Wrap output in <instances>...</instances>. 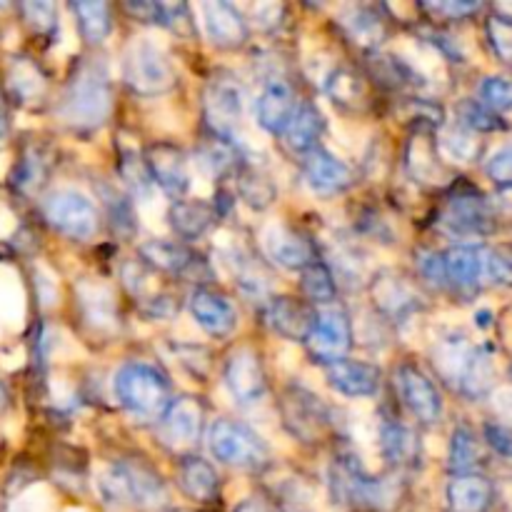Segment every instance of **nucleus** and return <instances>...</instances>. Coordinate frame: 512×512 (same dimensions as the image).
Here are the masks:
<instances>
[{
    "label": "nucleus",
    "mask_w": 512,
    "mask_h": 512,
    "mask_svg": "<svg viewBox=\"0 0 512 512\" xmlns=\"http://www.w3.org/2000/svg\"><path fill=\"white\" fill-rule=\"evenodd\" d=\"M113 113V85L105 65L95 58H78L70 68L58 98V118L68 128L98 130Z\"/></svg>",
    "instance_id": "f257e3e1"
},
{
    "label": "nucleus",
    "mask_w": 512,
    "mask_h": 512,
    "mask_svg": "<svg viewBox=\"0 0 512 512\" xmlns=\"http://www.w3.org/2000/svg\"><path fill=\"white\" fill-rule=\"evenodd\" d=\"M115 395L133 418L155 423L173 400V388L163 370L150 363H125L115 375Z\"/></svg>",
    "instance_id": "f03ea898"
},
{
    "label": "nucleus",
    "mask_w": 512,
    "mask_h": 512,
    "mask_svg": "<svg viewBox=\"0 0 512 512\" xmlns=\"http://www.w3.org/2000/svg\"><path fill=\"white\" fill-rule=\"evenodd\" d=\"M278 410L285 430L303 445H320L335 435L333 408L300 383L285 385Z\"/></svg>",
    "instance_id": "7ed1b4c3"
},
{
    "label": "nucleus",
    "mask_w": 512,
    "mask_h": 512,
    "mask_svg": "<svg viewBox=\"0 0 512 512\" xmlns=\"http://www.w3.org/2000/svg\"><path fill=\"white\" fill-rule=\"evenodd\" d=\"M328 480L330 498L340 505H348V508L380 510L393 500V488L385 485L383 480L370 478L358 455L348 453V450L330 460Z\"/></svg>",
    "instance_id": "20e7f679"
},
{
    "label": "nucleus",
    "mask_w": 512,
    "mask_h": 512,
    "mask_svg": "<svg viewBox=\"0 0 512 512\" xmlns=\"http://www.w3.org/2000/svg\"><path fill=\"white\" fill-rule=\"evenodd\" d=\"M208 450L218 463L245 473H263L273 460L258 433L228 418H218L208 428Z\"/></svg>",
    "instance_id": "39448f33"
},
{
    "label": "nucleus",
    "mask_w": 512,
    "mask_h": 512,
    "mask_svg": "<svg viewBox=\"0 0 512 512\" xmlns=\"http://www.w3.org/2000/svg\"><path fill=\"white\" fill-rule=\"evenodd\" d=\"M438 223L458 240L488 238L495 233V208L475 185L460 183L450 190Z\"/></svg>",
    "instance_id": "423d86ee"
},
{
    "label": "nucleus",
    "mask_w": 512,
    "mask_h": 512,
    "mask_svg": "<svg viewBox=\"0 0 512 512\" xmlns=\"http://www.w3.org/2000/svg\"><path fill=\"white\" fill-rule=\"evenodd\" d=\"M105 488H108L110 498L133 505L138 510H158L168 500V490H165L158 470L140 458L118 460L110 468Z\"/></svg>",
    "instance_id": "0eeeda50"
},
{
    "label": "nucleus",
    "mask_w": 512,
    "mask_h": 512,
    "mask_svg": "<svg viewBox=\"0 0 512 512\" xmlns=\"http://www.w3.org/2000/svg\"><path fill=\"white\" fill-rule=\"evenodd\" d=\"M123 80L133 93L153 98L170 93L178 83V75L163 48L150 40H135L123 55Z\"/></svg>",
    "instance_id": "6e6552de"
},
{
    "label": "nucleus",
    "mask_w": 512,
    "mask_h": 512,
    "mask_svg": "<svg viewBox=\"0 0 512 512\" xmlns=\"http://www.w3.org/2000/svg\"><path fill=\"white\" fill-rule=\"evenodd\" d=\"M205 430V410L198 398L170 400L165 413L155 420V440L160 448L175 458H188L198 448L200 438Z\"/></svg>",
    "instance_id": "1a4fd4ad"
},
{
    "label": "nucleus",
    "mask_w": 512,
    "mask_h": 512,
    "mask_svg": "<svg viewBox=\"0 0 512 512\" xmlns=\"http://www.w3.org/2000/svg\"><path fill=\"white\" fill-rule=\"evenodd\" d=\"M305 345H308L310 358L320 365L348 358L353 348V320H350L348 308L340 303L315 308L313 328L305 338Z\"/></svg>",
    "instance_id": "9d476101"
},
{
    "label": "nucleus",
    "mask_w": 512,
    "mask_h": 512,
    "mask_svg": "<svg viewBox=\"0 0 512 512\" xmlns=\"http://www.w3.org/2000/svg\"><path fill=\"white\" fill-rule=\"evenodd\" d=\"M140 263L188 283H198V288H205V283L213 280L208 260L180 240H148L140 245Z\"/></svg>",
    "instance_id": "9b49d317"
},
{
    "label": "nucleus",
    "mask_w": 512,
    "mask_h": 512,
    "mask_svg": "<svg viewBox=\"0 0 512 512\" xmlns=\"http://www.w3.org/2000/svg\"><path fill=\"white\" fill-rule=\"evenodd\" d=\"M43 215L58 233L73 240H90L100 230L98 208L78 190H53L43 200Z\"/></svg>",
    "instance_id": "f8f14e48"
},
{
    "label": "nucleus",
    "mask_w": 512,
    "mask_h": 512,
    "mask_svg": "<svg viewBox=\"0 0 512 512\" xmlns=\"http://www.w3.org/2000/svg\"><path fill=\"white\" fill-rule=\"evenodd\" d=\"M203 118L208 133L233 138L243 120V85L228 70H218L203 90Z\"/></svg>",
    "instance_id": "ddd939ff"
},
{
    "label": "nucleus",
    "mask_w": 512,
    "mask_h": 512,
    "mask_svg": "<svg viewBox=\"0 0 512 512\" xmlns=\"http://www.w3.org/2000/svg\"><path fill=\"white\" fill-rule=\"evenodd\" d=\"M395 388L408 413L425 428H433L443 420V395L435 380L413 363H400L395 370Z\"/></svg>",
    "instance_id": "4468645a"
},
{
    "label": "nucleus",
    "mask_w": 512,
    "mask_h": 512,
    "mask_svg": "<svg viewBox=\"0 0 512 512\" xmlns=\"http://www.w3.org/2000/svg\"><path fill=\"white\" fill-rule=\"evenodd\" d=\"M145 170L150 175V183L158 185L168 198L180 200L190 188L188 173V155L183 148L170 140H158L150 143L143 153Z\"/></svg>",
    "instance_id": "2eb2a0df"
},
{
    "label": "nucleus",
    "mask_w": 512,
    "mask_h": 512,
    "mask_svg": "<svg viewBox=\"0 0 512 512\" xmlns=\"http://www.w3.org/2000/svg\"><path fill=\"white\" fill-rule=\"evenodd\" d=\"M223 378L230 395L240 405H258L265 398V393H268V375H265L263 360H260L258 350L248 348V345L235 348L228 355Z\"/></svg>",
    "instance_id": "dca6fc26"
},
{
    "label": "nucleus",
    "mask_w": 512,
    "mask_h": 512,
    "mask_svg": "<svg viewBox=\"0 0 512 512\" xmlns=\"http://www.w3.org/2000/svg\"><path fill=\"white\" fill-rule=\"evenodd\" d=\"M265 255L273 265L285 270L303 273L313 263H318V245L303 230L293 225H275L265 235Z\"/></svg>",
    "instance_id": "f3484780"
},
{
    "label": "nucleus",
    "mask_w": 512,
    "mask_h": 512,
    "mask_svg": "<svg viewBox=\"0 0 512 512\" xmlns=\"http://www.w3.org/2000/svg\"><path fill=\"white\" fill-rule=\"evenodd\" d=\"M188 310L198 328L210 338H228L238 328V310L225 298L223 293L213 288H195L188 298Z\"/></svg>",
    "instance_id": "a211bd4d"
},
{
    "label": "nucleus",
    "mask_w": 512,
    "mask_h": 512,
    "mask_svg": "<svg viewBox=\"0 0 512 512\" xmlns=\"http://www.w3.org/2000/svg\"><path fill=\"white\" fill-rule=\"evenodd\" d=\"M483 245L460 243L443 253L445 288L460 298H473L485 285L483 278Z\"/></svg>",
    "instance_id": "6ab92c4d"
},
{
    "label": "nucleus",
    "mask_w": 512,
    "mask_h": 512,
    "mask_svg": "<svg viewBox=\"0 0 512 512\" xmlns=\"http://www.w3.org/2000/svg\"><path fill=\"white\" fill-rule=\"evenodd\" d=\"M300 170H303L305 185L318 195H340L355 183L353 170L320 145L303 155Z\"/></svg>",
    "instance_id": "aec40b11"
},
{
    "label": "nucleus",
    "mask_w": 512,
    "mask_h": 512,
    "mask_svg": "<svg viewBox=\"0 0 512 512\" xmlns=\"http://www.w3.org/2000/svg\"><path fill=\"white\" fill-rule=\"evenodd\" d=\"M295 110H298V95H295L293 83L285 75H270L265 88L260 90L258 100H255V118H258L260 128L280 135Z\"/></svg>",
    "instance_id": "412c9836"
},
{
    "label": "nucleus",
    "mask_w": 512,
    "mask_h": 512,
    "mask_svg": "<svg viewBox=\"0 0 512 512\" xmlns=\"http://www.w3.org/2000/svg\"><path fill=\"white\" fill-rule=\"evenodd\" d=\"M325 378L345 398H373L383 385V370L365 360L340 358L325 365Z\"/></svg>",
    "instance_id": "4be33fe9"
},
{
    "label": "nucleus",
    "mask_w": 512,
    "mask_h": 512,
    "mask_svg": "<svg viewBox=\"0 0 512 512\" xmlns=\"http://www.w3.org/2000/svg\"><path fill=\"white\" fill-rule=\"evenodd\" d=\"M265 320L273 333L280 338L293 340V343H305L310 328L315 320V308L305 303L303 298H293V295H275L265 305Z\"/></svg>",
    "instance_id": "5701e85b"
},
{
    "label": "nucleus",
    "mask_w": 512,
    "mask_h": 512,
    "mask_svg": "<svg viewBox=\"0 0 512 512\" xmlns=\"http://www.w3.org/2000/svg\"><path fill=\"white\" fill-rule=\"evenodd\" d=\"M370 298L378 305V310L383 315H388L390 320H405L410 313L423 308L420 303V295L415 293L413 285L408 283V278L398 273H385L375 275V280L370 283Z\"/></svg>",
    "instance_id": "b1692460"
},
{
    "label": "nucleus",
    "mask_w": 512,
    "mask_h": 512,
    "mask_svg": "<svg viewBox=\"0 0 512 512\" xmlns=\"http://www.w3.org/2000/svg\"><path fill=\"white\" fill-rule=\"evenodd\" d=\"M205 25H208L210 43L220 50H240L245 48L250 38V25L245 15L235 5L213 0L203 5Z\"/></svg>",
    "instance_id": "393cba45"
},
{
    "label": "nucleus",
    "mask_w": 512,
    "mask_h": 512,
    "mask_svg": "<svg viewBox=\"0 0 512 512\" xmlns=\"http://www.w3.org/2000/svg\"><path fill=\"white\" fill-rule=\"evenodd\" d=\"M338 23L345 38L353 40L368 55L378 53V48L388 38V18H383L373 5H350L340 13Z\"/></svg>",
    "instance_id": "a878e982"
},
{
    "label": "nucleus",
    "mask_w": 512,
    "mask_h": 512,
    "mask_svg": "<svg viewBox=\"0 0 512 512\" xmlns=\"http://www.w3.org/2000/svg\"><path fill=\"white\" fill-rule=\"evenodd\" d=\"M380 450H383V460L388 463V468L393 470H413L423 458L418 433L393 418L380 425Z\"/></svg>",
    "instance_id": "bb28decb"
},
{
    "label": "nucleus",
    "mask_w": 512,
    "mask_h": 512,
    "mask_svg": "<svg viewBox=\"0 0 512 512\" xmlns=\"http://www.w3.org/2000/svg\"><path fill=\"white\" fill-rule=\"evenodd\" d=\"M450 512H490L495 503V483L480 473H460L445 488Z\"/></svg>",
    "instance_id": "cd10ccee"
},
{
    "label": "nucleus",
    "mask_w": 512,
    "mask_h": 512,
    "mask_svg": "<svg viewBox=\"0 0 512 512\" xmlns=\"http://www.w3.org/2000/svg\"><path fill=\"white\" fill-rule=\"evenodd\" d=\"M218 220V205L208 200H173L168 208V225L185 243L203 238Z\"/></svg>",
    "instance_id": "c85d7f7f"
},
{
    "label": "nucleus",
    "mask_w": 512,
    "mask_h": 512,
    "mask_svg": "<svg viewBox=\"0 0 512 512\" xmlns=\"http://www.w3.org/2000/svg\"><path fill=\"white\" fill-rule=\"evenodd\" d=\"M180 493L195 503H215L220 498V475L208 460L198 455L180 458L178 473H175Z\"/></svg>",
    "instance_id": "c756f323"
},
{
    "label": "nucleus",
    "mask_w": 512,
    "mask_h": 512,
    "mask_svg": "<svg viewBox=\"0 0 512 512\" xmlns=\"http://www.w3.org/2000/svg\"><path fill=\"white\" fill-rule=\"evenodd\" d=\"M325 93L345 113H365L370 108V80L348 65H338L328 75Z\"/></svg>",
    "instance_id": "7c9ffc66"
},
{
    "label": "nucleus",
    "mask_w": 512,
    "mask_h": 512,
    "mask_svg": "<svg viewBox=\"0 0 512 512\" xmlns=\"http://www.w3.org/2000/svg\"><path fill=\"white\" fill-rule=\"evenodd\" d=\"M8 95L15 103L35 108L48 98V75L30 58L15 55L8 65Z\"/></svg>",
    "instance_id": "2f4dec72"
},
{
    "label": "nucleus",
    "mask_w": 512,
    "mask_h": 512,
    "mask_svg": "<svg viewBox=\"0 0 512 512\" xmlns=\"http://www.w3.org/2000/svg\"><path fill=\"white\" fill-rule=\"evenodd\" d=\"M323 133L325 118L318 110V105L303 103L298 105V110H295L293 118H290V123L285 125V130L280 135H283V143L290 153L305 155L313 148H318Z\"/></svg>",
    "instance_id": "473e14b6"
},
{
    "label": "nucleus",
    "mask_w": 512,
    "mask_h": 512,
    "mask_svg": "<svg viewBox=\"0 0 512 512\" xmlns=\"http://www.w3.org/2000/svg\"><path fill=\"white\" fill-rule=\"evenodd\" d=\"M460 393L470 400L485 398L495 385V360L490 355V348L485 345H473L460 368L458 380H455Z\"/></svg>",
    "instance_id": "72a5a7b5"
},
{
    "label": "nucleus",
    "mask_w": 512,
    "mask_h": 512,
    "mask_svg": "<svg viewBox=\"0 0 512 512\" xmlns=\"http://www.w3.org/2000/svg\"><path fill=\"white\" fill-rule=\"evenodd\" d=\"M195 158L205 173L215 175V178H225V175L235 173L243 165V155H240L235 138H223V135L208 133L200 138L198 148H195Z\"/></svg>",
    "instance_id": "f704fd0d"
},
{
    "label": "nucleus",
    "mask_w": 512,
    "mask_h": 512,
    "mask_svg": "<svg viewBox=\"0 0 512 512\" xmlns=\"http://www.w3.org/2000/svg\"><path fill=\"white\" fill-rule=\"evenodd\" d=\"M405 165H408L410 178L423 185H435L448 180V168L440 160V155L435 153V143L430 140V135L425 133H418L410 140L408 153H405Z\"/></svg>",
    "instance_id": "c9c22d12"
},
{
    "label": "nucleus",
    "mask_w": 512,
    "mask_h": 512,
    "mask_svg": "<svg viewBox=\"0 0 512 512\" xmlns=\"http://www.w3.org/2000/svg\"><path fill=\"white\" fill-rule=\"evenodd\" d=\"M235 188L238 195L250 205L253 210H265L275 203L278 198V185H275L273 175L268 170L258 168V165L245 163L235 170Z\"/></svg>",
    "instance_id": "e433bc0d"
},
{
    "label": "nucleus",
    "mask_w": 512,
    "mask_h": 512,
    "mask_svg": "<svg viewBox=\"0 0 512 512\" xmlns=\"http://www.w3.org/2000/svg\"><path fill=\"white\" fill-rule=\"evenodd\" d=\"M98 193L105 205L110 230H113L120 240H133L135 233H138V215H135L133 198L108 183H100Z\"/></svg>",
    "instance_id": "4c0bfd02"
},
{
    "label": "nucleus",
    "mask_w": 512,
    "mask_h": 512,
    "mask_svg": "<svg viewBox=\"0 0 512 512\" xmlns=\"http://www.w3.org/2000/svg\"><path fill=\"white\" fill-rule=\"evenodd\" d=\"M70 13L75 15L80 35L88 45H100L113 30V15H110V5L100 3V0H75L68 5Z\"/></svg>",
    "instance_id": "58836bf2"
},
{
    "label": "nucleus",
    "mask_w": 512,
    "mask_h": 512,
    "mask_svg": "<svg viewBox=\"0 0 512 512\" xmlns=\"http://www.w3.org/2000/svg\"><path fill=\"white\" fill-rule=\"evenodd\" d=\"M50 173V158L43 148L38 145H28V148L20 153V160L15 163L13 175H10V183L18 193L23 195H35L45 185Z\"/></svg>",
    "instance_id": "ea45409f"
},
{
    "label": "nucleus",
    "mask_w": 512,
    "mask_h": 512,
    "mask_svg": "<svg viewBox=\"0 0 512 512\" xmlns=\"http://www.w3.org/2000/svg\"><path fill=\"white\" fill-rule=\"evenodd\" d=\"M370 78L378 85H383L385 90H415L420 88V78L413 68H410L405 60L395 58V55H370Z\"/></svg>",
    "instance_id": "a19ab883"
},
{
    "label": "nucleus",
    "mask_w": 512,
    "mask_h": 512,
    "mask_svg": "<svg viewBox=\"0 0 512 512\" xmlns=\"http://www.w3.org/2000/svg\"><path fill=\"white\" fill-rule=\"evenodd\" d=\"M483 460V443L478 440L475 430L470 425L458 423L453 435H450V450H448V465L455 475L460 473H475V468Z\"/></svg>",
    "instance_id": "79ce46f5"
},
{
    "label": "nucleus",
    "mask_w": 512,
    "mask_h": 512,
    "mask_svg": "<svg viewBox=\"0 0 512 512\" xmlns=\"http://www.w3.org/2000/svg\"><path fill=\"white\" fill-rule=\"evenodd\" d=\"M300 290H303L305 303H310L313 308L338 303V280H335L330 265H325L323 260L300 273Z\"/></svg>",
    "instance_id": "37998d69"
},
{
    "label": "nucleus",
    "mask_w": 512,
    "mask_h": 512,
    "mask_svg": "<svg viewBox=\"0 0 512 512\" xmlns=\"http://www.w3.org/2000/svg\"><path fill=\"white\" fill-rule=\"evenodd\" d=\"M118 173L123 178L125 188H128L130 198H148L153 183H150V175L145 170L143 155L135 153L133 148H118Z\"/></svg>",
    "instance_id": "c03bdc74"
},
{
    "label": "nucleus",
    "mask_w": 512,
    "mask_h": 512,
    "mask_svg": "<svg viewBox=\"0 0 512 512\" xmlns=\"http://www.w3.org/2000/svg\"><path fill=\"white\" fill-rule=\"evenodd\" d=\"M455 113H458V125H463L470 133H498V130L505 128V120L495 115L493 110L485 108L480 100L463 98Z\"/></svg>",
    "instance_id": "a18cd8bd"
},
{
    "label": "nucleus",
    "mask_w": 512,
    "mask_h": 512,
    "mask_svg": "<svg viewBox=\"0 0 512 512\" xmlns=\"http://www.w3.org/2000/svg\"><path fill=\"white\" fill-rule=\"evenodd\" d=\"M480 103L503 118L512 103L510 80L505 78V75H488V78L483 80V85H480Z\"/></svg>",
    "instance_id": "49530a36"
},
{
    "label": "nucleus",
    "mask_w": 512,
    "mask_h": 512,
    "mask_svg": "<svg viewBox=\"0 0 512 512\" xmlns=\"http://www.w3.org/2000/svg\"><path fill=\"white\" fill-rule=\"evenodd\" d=\"M485 35H488V43L493 48V53L498 55L500 63H510L512 55V23L508 15L493 13L485 23Z\"/></svg>",
    "instance_id": "de8ad7c7"
},
{
    "label": "nucleus",
    "mask_w": 512,
    "mask_h": 512,
    "mask_svg": "<svg viewBox=\"0 0 512 512\" xmlns=\"http://www.w3.org/2000/svg\"><path fill=\"white\" fill-rule=\"evenodd\" d=\"M20 13H23L25 23L38 35L50 38L58 30V8L53 3H23Z\"/></svg>",
    "instance_id": "09e8293b"
},
{
    "label": "nucleus",
    "mask_w": 512,
    "mask_h": 512,
    "mask_svg": "<svg viewBox=\"0 0 512 512\" xmlns=\"http://www.w3.org/2000/svg\"><path fill=\"white\" fill-rule=\"evenodd\" d=\"M403 118L413 120L418 128H435V125L443 123V108L433 100L423 98H405L403 100Z\"/></svg>",
    "instance_id": "8fccbe9b"
},
{
    "label": "nucleus",
    "mask_w": 512,
    "mask_h": 512,
    "mask_svg": "<svg viewBox=\"0 0 512 512\" xmlns=\"http://www.w3.org/2000/svg\"><path fill=\"white\" fill-rule=\"evenodd\" d=\"M483 250V278L490 285H510V255L503 248H480Z\"/></svg>",
    "instance_id": "3c124183"
},
{
    "label": "nucleus",
    "mask_w": 512,
    "mask_h": 512,
    "mask_svg": "<svg viewBox=\"0 0 512 512\" xmlns=\"http://www.w3.org/2000/svg\"><path fill=\"white\" fill-rule=\"evenodd\" d=\"M415 265H418V273L423 275L425 283L433 285L435 290H445V268H443V253L438 250H418L415 253Z\"/></svg>",
    "instance_id": "603ef678"
},
{
    "label": "nucleus",
    "mask_w": 512,
    "mask_h": 512,
    "mask_svg": "<svg viewBox=\"0 0 512 512\" xmlns=\"http://www.w3.org/2000/svg\"><path fill=\"white\" fill-rule=\"evenodd\" d=\"M443 145L448 148V153L458 160H473V155L478 153V140H475V135L458 123H455L453 128H448Z\"/></svg>",
    "instance_id": "864d4df0"
},
{
    "label": "nucleus",
    "mask_w": 512,
    "mask_h": 512,
    "mask_svg": "<svg viewBox=\"0 0 512 512\" xmlns=\"http://www.w3.org/2000/svg\"><path fill=\"white\" fill-rule=\"evenodd\" d=\"M485 175L498 185L500 190L510 188V175H512V150L510 145H503L500 150H495L493 155L485 163Z\"/></svg>",
    "instance_id": "5fc2aeb1"
},
{
    "label": "nucleus",
    "mask_w": 512,
    "mask_h": 512,
    "mask_svg": "<svg viewBox=\"0 0 512 512\" xmlns=\"http://www.w3.org/2000/svg\"><path fill=\"white\" fill-rule=\"evenodd\" d=\"M163 25L170 28L173 33L183 35H195V25H193V15H190V8L185 3H173V5H163Z\"/></svg>",
    "instance_id": "6e6d98bb"
},
{
    "label": "nucleus",
    "mask_w": 512,
    "mask_h": 512,
    "mask_svg": "<svg viewBox=\"0 0 512 512\" xmlns=\"http://www.w3.org/2000/svg\"><path fill=\"white\" fill-rule=\"evenodd\" d=\"M483 435H485V443H488L490 448L500 455V458L503 460L510 458L512 438H510L508 425L498 423V420H488V423L483 425Z\"/></svg>",
    "instance_id": "4d7b16f0"
},
{
    "label": "nucleus",
    "mask_w": 512,
    "mask_h": 512,
    "mask_svg": "<svg viewBox=\"0 0 512 512\" xmlns=\"http://www.w3.org/2000/svg\"><path fill=\"white\" fill-rule=\"evenodd\" d=\"M483 8L480 3H428L423 5L425 13L430 15H438L443 20H463L468 15H475L478 10Z\"/></svg>",
    "instance_id": "13d9d810"
},
{
    "label": "nucleus",
    "mask_w": 512,
    "mask_h": 512,
    "mask_svg": "<svg viewBox=\"0 0 512 512\" xmlns=\"http://www.w3.org/2000/svg\"><path fill=\"white\" fill-rule=\"evenodd\" d=\"M123 10L148 25H163V3H125Z\"/></svg>",
    "instance_id": "bf43d9fd"
},
{
    "label": "nucleus",
    "mask_w": 512,
    "mask_h": 512,
    "mask_svg": "<svg viewBox=\"0 0 512 512\" xmlns=\"http://www.w3.org/2000/svg\"><path fill=\"white\" fill-rule=\"evenodd\" d=\"M283 13H285V5H278V3H268V5H258V8L253 10V18L255 23L260 25V28L265 30H273L278 28L280 23H283Z\"/></svg>",
    "instance_id": "052dcab7"
},
{
    "label": "nucleus",
    "mask_w": 512,
    "mask_h": 512,
    "mask_svg": "<svg viewBox=\"0 0 512 512\" xmlns=\"http://www.w3.org/2000/svg\"><path fill=\"white\" fill-rule=\"evenodd\" d=\"M10 138V113H8V103L0 95V148H5Z\"/></svg>",
    "instance_id": "680f3d73"
},
{
    "label": "nucleus",
    "mask_w": 512,
    "mask_h": 512,
    "mask_svg": "<svg viewBox=\"0 0 512 512\" xmlns=\"http://www.w3.org/2000/svg\"><path fill=\"white\" fill-rule=\"evenodd\" d=\"M233 512H270V508L260 498H248L243 500V503H240Z\"/></svg>",
    "instance_id": "e2e57ef3"
},
{
    "label": "nucleus",
    "mask_w": 512,
    "mask_h": 512,
    "mask_svg": "<svg viewBox=\"0 0 512 512\" xmlns=\"http://www.w3.org/2000/svg\"><path fill=\"white\" fill-rule=\"evenodd\" d=\"M8 405H10V393H8V388H5L3 380H0V413H5V410H8Z\"/></svg>",
    "instance_id": "0e129e2a"
},
{
    "label": "nucleus",
    "mask_w": 512,
    "mask_h": 512,
    "mask_svg": "<svg viewBox=\"0 0 512 512\" xmlns=\"http://www.w3.org/2000/svg\"><path fill=\"white\" fill-rule=\"evenodd\" d=\"M165 512H195V510H185V508H173V510H165Z\"/></svg>",
    "instance_id": "69168bd1"
},
{
    "label": "nucleus",
    "mask_w": 512,
    "mask_h": 512,
    "mask_svg": "<svg viewBox=\"0 0 512 512\" xmlns=\"http://www.w3.org/2000/svg\"><path fill=\"white\" fill-rule=\"evenodd\" d=\"M288 512H300V510H288Z\"/></svg>",
    "instance_id": "338daca9"
}]
</instances>
